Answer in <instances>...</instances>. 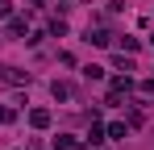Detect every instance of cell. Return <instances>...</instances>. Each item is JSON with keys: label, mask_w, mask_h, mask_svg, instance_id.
Wrapping results in <instances>:
<instances>
[{"label": "cell", "mask_w": 154, "mask_h": 150, "mask_svg": "<svg viewBox=\"0 0 154 150\" xmlns=\"http://www.w3.org/2000/svg\"><path fill=\"white\" fill-rule=\"evenodd\" d=\"M50 92H54V100H71V83H54Z\"/></svg>", "instance_id": "obj_1"}]
</instances>
